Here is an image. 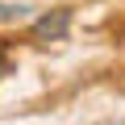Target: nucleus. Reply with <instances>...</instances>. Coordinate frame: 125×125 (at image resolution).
Here are the masks:
<instances>
[{
  "label": "nucleus",
  "mask_w": 125,
  "mask_h": 125,
  "mask_svg": "<svg viewBox=\"0 0 125 125\" xmlns=\"http://www.w3.org/2000/svg\"><path fill=\"white\" fill-rule=\"evenodd\" d=\"M67 21H71V13H67V9L46 13V17H38V21H33V38H58L62 29H67Z\"/></svg>",
  "instance_id": "f257e3e1"
}]
</instances>
